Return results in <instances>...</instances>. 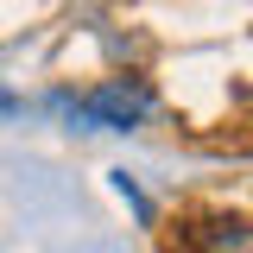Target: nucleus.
Masks as SVG:
<instances>
[{"instance_id":"obj_1","label":"nucleus","mask_w":253,"mask_h":253,"mask_svg":"<svg viewBox=\"0 0 253 253\" xmlns=\"http://www.w3.org/2000/svg\"><path fill=\"white\" fill-rule=\"evenodd\" d=\"M146 114H152L146 83H108V89H95L83 101V121H95V126H139Z\"/></svg>"},{"instance_id":"obj_2","label":"nucleus","mask_w":253,"mask_h":253,"mask_svg":"<svg viewBox=\"0 0 253 253\" xmlns=\"http://www.w3.org/2000/svg\"><path fill=\"white\" fill-rule=\"evenodd\" d=\"M196 253H253V228L247 221H215V228H203Z\"/></svg>"}]
</instances>
